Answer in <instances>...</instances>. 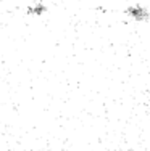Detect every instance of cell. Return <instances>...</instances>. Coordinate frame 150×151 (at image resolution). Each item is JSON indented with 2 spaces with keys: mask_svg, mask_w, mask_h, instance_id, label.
I'll return each instance as SVG.
<instances>
[{
  "mask_svg": "<svg viewBox=\"0 0 150 151\" xmlns=\"http://www.w3.org/2000/svg\"><path fill=\"white\" fill-rule=\"evenodd\" d=\"M28 12H29V13H37V15H41V13L45 12V6L42 5V3H37L36 6H29V8H28Z\"/></svg>",
  "mask_w": 150,
  "mask_h": 151,
  "instance_id": "7a4b0ae2",
  "label": "cell"
},
{
  "mask_svg": "<svg viewBox=\"0 0 150 151\" xmlns=\"http://www.w3.org/2000/svg\"><path fill=\"white\" fill-rule=\"evenodd\" d=\"M124 13H126L133 21H136V23H144V21H149V18H150V12L147 8H144V6H141V5L128 6Z\"/></svg>",
  "mask_w": 150,
  "mask_h": 151,
  "instance_id": "6da1fadb",
  "label": "cell"
},
{
  "mask_svg": "<svg viewBox=\"0 0 150 151\" xmlns=\"http://www.w3.org/2000/svg\"><path fill=\"white\" fill-rule=\"evenodd\" d=\"M126 151H136V150H126Z\"/></svg>",
  "mask_w": 150,
  "mask_h": 151,
  "instance_id": "3957f363",
  "label": "cell"
}]
</instances>
